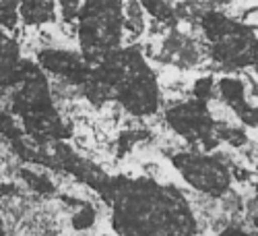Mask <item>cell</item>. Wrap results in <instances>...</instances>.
<instances>
[{"label": "cell", "mask_w": 258, "mask_h": 236, "mask_svg": "<svg viewBox=\"0 0 258 236\" xmlns=\"http://www.w3.org/2000/svg\"><path fill=\"white\" fill-rule=\"evenodd\" d=\"M112 209L118 236H197L199 226L186 197L151 178L103 174L95 186Z\"/></svg>", "instance_id": "1"}, {"label": "cell", "mask_w": 258, "mask_h": 236, "mask_svg": "<svg viewBox=\"0 0 258 236\" xmlns=\"http://www.w3.org/2000/svg\"><path fill=\"white\" fill-rule=\"evenodd\" d=\"M81 89L97 106L116 100L135 116H151L161 104L157 77L137 48H118L93 62Z\"/></svg>", "instance_id": "2"}, {"label": "cell", "mask_w": 258, "mask_h": 236, "mask_svg": "<svg viewBox=\"0 0 258 236\" xmlns=\"http://www.w3.org/2000/svg\"><path fill=\"white\" fill-rule=\"evenodd\" d=\"M13 89V112L21 118L23 133L33 143H56L71 135V126L54 108L46 71L39 64L21 60Z\"/></svg>", "instance_id": "3"}, {"label": "cell", "mask_w": 258, "mask_h": 236, "mask_svg": "<svg viewBox=\"0 0 258 236\" xmlns=\"http://www.w3.org/2000/svg\"><path fill=\"white\" fill-rule=\"evenodd\" d=\"M79 19V44L87 62H99L120 48L124 33V0H83Z\"/></svg>", "instance_id": "4"}, {"label": "cell", "mask_w": 258, "mask_h": 236, "mask_svg": "<svg viewBox=\"0 0 258 236\" xmlns=\"http://www.w3.org/2000/svg\"><path fill=\"white\" fill-rule=\"evenodd\" d=\"M199 23L213 60L227 69H248L258 64V37L250 27L217 11H205Z\"/></svg>", "instance_id": "5"}, {"label": "cell", "mask_w": 258, "mask_h": 236, "mask_svg": "<svg viewBox=\"0 0 258 236\" xmlns=\"http://www.w3.org/2000/svg\"><path fill=\"white\" fill-rule=\"evenodd\" d=\"M171 164L192 188L205 193V195L221 197L229 191L231 174L219 158L195 152H182L171 156Z\"/></svg>", "instance_id": "6"}, {"label": "cell", "mask_w": 258, "mask_h": 236, "mask_svg": "<svg viewBox=\"0 0 258 236\" xmlns=\"http://www.w3.org/2000/svg\"><path fill=\"white\" fill-rule=\"evenodd\" d=\"M165 120L178 135H182L190 143L201 145L203 149H213L219 143V124L211 116L205 102L190 100L171 106L165 112Z\"/></svg>", "instance_id": "7"}, {"label": "cell", "mask_w": 258, "mask_h": 236, "mask_svg": "<svg viewBox=\"0 0 258 236\" xmlns=\"http://www.w3.org/2000/svg\"><path fill=\"white\" fill-rule=\"evenodd\" d=\"M37 64L46 73L60 77L67 83L79 85V87H83L91 71V62L85 60L81 52L71 50H44L37 54Z\"/></svg>", "instance_id": "8"}, {"label": "cell", "mask_w": 258, "mask_h": 236, "mask_svg": "<svg viewBox=\"0 0 258 236\" xmlns=\"http://www.w3.org/2000/svg\"><path fill=\"white\" fill-rule=\"evenodd\" d=\"M17 11L25 25H46L56 19V0H17Z\"/></svg>", "instance_id": "9"}, {"label": "cell", "mask_w": 258, "mask_h": 236, "mask_svg": "<svg viewBox=\"0 0 258 236\" xmlns=\"http://www.w3.org/2000/svg\"><path fill=\"white\" fill-rule=\"evenodd\" d=\"M141 5L149 15L155 17L157 21H161V23H174L178 19L176 11L171 9V5L167 0H141Z\"/></svg>", "instance_id": "10"}, {"label": "cell", "mask_w": 258, "mask_h": 236, "mask_svg": "<svg viewBox=\"0 0 258 236\" xmlns=\"http://www.w3.org/2000/svg\"><path fill=\"white\" fill-rule=\"evenodd\" d=\"M21 178H23L27 182V186L35 193H39V195H50V193H54V184L52 180L46 176V174H41V172H33V170L29 168H23L21 170Z\"/></svg>", "instance_id": "11"}, {"label": "cell", "mask_w": 258, "mask_h": 236, "mask_svg": "<svg viewBox=\"0 0 258 236\" xmlns=\"http://www.w3.org/2000/svg\"><path fill=\"white\" fill-rule=\"evenodd\" d=\"M95 220H97L95 207L89 205V203H81L79 211L73 216L71 222H73V228H75V230H89V228L95 224Z\"/></svg>", "instance_id": "12"}, {"label": "cell", "mask_w": 258, "mask_h": 236, "mask_svg": "<svg viewBox=\"0 0 258 236\" xmlns=\"http://www.w3.org/2000/svg\"><path fill=\"white\" fill-rule=\"evenodd\" d=\"M213 91H215L213 79H199V81L195 83V100H199V102H205V104H207V102L211 100Z\"/></svg>", "instance_id": "13"}, {"label": "cell", "mask_w": 258, "mask_h": 236, "mask_svg": "<svg viewBox=\"0 0 258 236\" xmlns=\"http://www.w3.org/2000/svg\"><path fill=\"white\" fill-rule=\"evenodd\" d=\"M56 5L60 7L62 15L67 19H75L79 15V11H81L83 0H56Z\"/></svg>", "instance_id": "14"}, {"label": "cell", "mask_w": 258, "mask_h": 236, "mask_svg": "<svg viewBox=\"0 0 258 236\" xmlns=\"http://www.w3.org/2000/svg\"><path fill=\"white\" fill-rule=\"evenodd\" d=\"M219 236H252V234H248L246 230H242V228H235V226H229V228H225Z\"/></svg>", "instance_id": "15"}, {"label": "cell", "mask_w": 258, "mask_h": 236, "mask_svg": "<svg viewBox=\"0 0 258 236\" xmlns=\"http://www.w3.org/2000/svg\"><path fill=\"white\" fill-rule=\"evenodd\" d=\"M0 236H9V232H7V228H5V222H3V218H0Z\"/></svg>", "instance_id": "16"}, {"label": "cell", "mask_w": 258, "mask_h": 236, "mask_svg": "<svg viewBox=\"0 0 258 236\" xmlns=\"http://www.w3.org/2000/svg\"><path fill=\"white\" fill-rule=\"evenodd\" d=\"M254 226H256V228H258V216H256V218H254Z\"/></svg>", "instance_id": "17"}]
</instances>
